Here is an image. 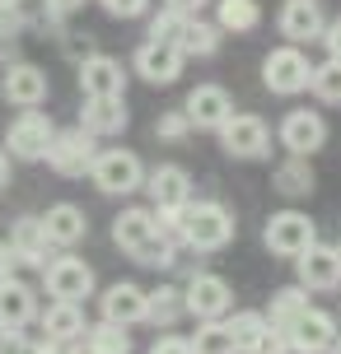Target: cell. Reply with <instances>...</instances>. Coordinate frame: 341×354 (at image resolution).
<instances>
[{"mask_svg": "<svg viewBox=\"0 0 341 354\" xmlns=\"http://www.w3.org/2000/svg\"><path fill=\"white\" fill-rule=\"evenodd\" d=\"M10 182V154H5V145H0V187Z\"/></svg>", "mask_w": 341, "mask_h": 354, "instance_id": "obj_46", "label": "cell"}, {"mask_svg": "<svg viewBox=\"0 0 341 354\" xmlns=\"http://www.w3.org/2000/svg\"><path fill=\"white\" fill-rule=\"evenodd\" d=\"M276 140L286 145V154H304V159H313V154L327 145V122L313 112V107H295V112L281 117Z\"/></svg>", "mask_w": 341, "mask_h": 354, "instance_id": "obj_11", "label": "cell"}, {"mask_svg": "<svg viewBox=\"0 0 341 354\" xmlns=\"http://www.w3.org/2000/svg\"><path fill=\"white\" fill-rule=\"evenodd\" d=\"M182 112H187L192 131H220V126L234 117V98H229L225 84H197L192 93H187Z\"/></svg>", "mask_w": 341, "mask_h": 354, "instance_id": "obj_17", "label": "cell"}, {"mask_svg": "<svg viewBox=\"0 0 341 354\" xmlns=\"http://www.w3.org/2000/svg\"><path fill=\"white\" fill-rule=\"evenodd\" d=\"M286 340H290V354H327L332 340H337V317L308 303L304 313L286 326Z\"/></svg>", "mask_w": 341, "mask_h": 354, "instance_id": "obj_13", "label": "cell"}, {"mask_svg": "<svg viewBox=\"0 0 341 354\" xmlns=\"http://www.w3.org/2000/svg\"><path fill=\"white\" fill-rule=\"evenodd\" d=\"M304 308H308V289H304V284H286V289H276V294H271V303L262 308V313H267L271 326H281V331H286Z\"/></svg>", "mask_w": 341, "mask_h": 354, "instance_id": "obj_31", "label": "cell"}, {"mask_svg": "<svg viewBox=\"0 0 341 354\" xmlns=\"http://www.w3.org/2000/svg\"><path fill=\"white\" fill-rule=\"evenodd\" d=\"M182 66H187V56L178 52V42H155V37H145L131 56V71L141 75L145 84H178Z\"/></svg>", "mask_w": 341, "mask_h": 354, "instance_id": "obj_12", "label": "cell"}, {"mask_svg": "<svg viewBox=\"0 0 341 354\" xmlns=\"http://www.w3.org/2000/svg\"><path fill=\"white\" fill-rule=\"evenodd\" d=\"M75 80H80V93L85 98H126V80L131 75L122 71L117 56L89 52L85 61H75Z\"/></svg>", "mask_w": 341, "mask_h": 354, "instance_id": "obj_9", "label": "cell"}, {"mask_svg": "<svg viewBox=\"0 0 341 354\" xmlns=\"http://www.w3.org/2000/svg\"><path fill=\"white\" fill-rule=\"evenodd\" d=\"M42 284H47V294L52 299H71V303H85L94 299V266L80 261V257H52V261L42 266Z\"/></svg>", "mask_w": 341, "mask_h": 354, "instance_id": "obj_10", "label": "cell"}, {"mask_svg": "<svg viewBox=\"0 0 341 354\" xmlns=\"http://www.w3.org/2000/svg\"><path fill=\"white\" fill-rule=\"evenodd\" d=\"M52 117L42 112V107H19V117L10 122V131H5V154L19 163H42V154H47V145H52Z\"/></svg>", "mask_w": 341, "mask_h": 354, "instance_id": "obj_6", "label": "cell"}, {"mask_svg": "<svg viewBox=\"0 0 341 354\" xmlns=\"http://www.w3.org/2000/svg\"><path fill=\"white\" fill-rule=\"evenodd\" d=\"M308 75H313V61H308L304 47H295V42L271 47V52L262 56V84H267L271 93H281V98L304 93V88H308Z\"/></svg>", "mask_w": 341, "mask_h": 354, "instance_id": "obj_4", "label": "cell"}, {"mask_svg": "<svg viewBox=\"0 0 341 354\" xmlns=\"http://www.w3.org/2000/svg\"><path fill=\"white\" fill-rule=\"evenodd\" d=\"M37 219H42V229L52 238V248H75V243L89 238V214L80 210L75 201H56V205H47V214H37Z\"/></svg>", "mask_w": 341, "mask_h": 354, "instance_id": "obj_22", "label": "cell"}, {"mask_svg": "<svg viewBox=\"0 0 341 354\" xmlns=\"http://www.w3.org/2000/svg\"><path fill=\"white\" fill-rule=\"evenodd\" d=\"M182 308L187 317L211 322V317H229L234 313V284L216 270H197L192 280L182 284Z\"/></svg>", "mask_w": 341, "mask_h": 354, "instance_id": "obj_8", "label": "cell"}, {"mask_svg": "<svg viewBox=\"0 0 341 354\" xmlns=\"http://www.w3.org/2000/svg\"><path fill=\"white\" fill-rule=\"evenodd\" d=\"M159 5H168V10H178V15H201V10H206V5H211V0H159Z\"/></svg>", "mask_w": 341, "mask_h": 354, "instance_id": "obj_44", "label": "cell"}, {"mask_svg": "<svg viewBox=\"0 0 341 354\" xmlns=\"http://www.w3.org/2000/svg\"><path fill=\"white\" fill-rule=\"evenodd\" d=\"M85 0H42V10H47V19H71L75 10H80Z\"/></svg>", "mask_w": 341, "mask_h": 354, "instance_id": "obj_43", "label": "cell"}, {"mask_svg": "<svg viewBox=\"0 0 341 354\" xmlns=\"http://www.w3.org/2000/svg\"><path fill=\"white\" fill-rule=\"evenodd\" d=\"M308 88H313V98H318V103H337L341 107V61H337V56H327V61L313 66Z\"/></svg>", "mask_w": 341, "mask_h": 354, "instance_id": "obj_34", "label": "cell"}, {"mask_svg": "<svg viewBox=\"0 0 341 354\" xmlns=\"http://www.w3.org/2000/svg\"><path fill=\"white\" fill-rule=\"evenodd\" d=\"M187 340H192V354H238V350H234L229 326H225V317L197 322V331H192Z\"/></svg>", "mask_w": 341, "mask_h": 354, "instance_id": "obj_32", "label": "cell"}, {"mask_svg": "<svg viewBox=\"0 0 341 354\" xmlns=\"http://www.w3.org/2000/svg\"><path fill=\"white\" fill-rule=\"evenodd\" d=\"M262 243H267L271 257L295 261L299 252H308L313 243H318V224H313L304 210H276L267 219V229H262Z\"/></svg>", "mask_w": 341, "mask_h": 354, "instance_id": "obj_5", "label": "cell"}, {"mask_svg": "<svg viewBox=\"0 0 341 354\" xmlns=\"http://www.w3.org/2000/svg\"><path fill=\"white\" fill-rule=\"evenodd\" d=\"M98 154V140H94L85 126H66V131H52V145L42 163L52 168L56 177H89V163Z\"/></svg>", "mask_w": 341, "mask_h": 354, "instance_id": "obj_3", "label": "cell"}, {"mask_svg": "<svg viewBox=\"0 0 341 354\" xmlns=\"http://www.w3.org/2000/svg\"><path fill=\"white\" fill-rule=\"evenodd\" d=\"M216 136H220V149H225L229 159L252 163V159H267L271 154V126L262 122L257 112H234Z\"/></svg>", "mask_w": 341, "mask_h": 354, "instance_id": "obj_7", "label": "cell"}, {"mask_svg": "<svg viewBox=\"0 0 341 354\" xmlns=\"http://www.w3.org/2000/svg\"><path fill=\"white\" fill-rule=\"evenodd\" d=\"M216 24L225 33H252L262 24V5L257 0H216Z\"/></svg>", "mask_w": 341, "mask_h": 354, "instance_id": "obj_30", "label": "cell"}, {"mask_svg": "<svg viewBox=\"0 0 341 354\" xmlns=\"http://www.w3.org/2000/svg\"><path fill=\"white\" fill-rule=\"evenodd\" d=\"M89 182L103 196H136L145 187V163L131 149H98L89 163Z\"/></svg>", "mask_w": 341, "mask_h": 354, "instance_id": "obj_2", "label": "cell"}, {"mask_svg": "<svg viewBox=\"0 0 341 354\" xmlns=\"http://www.w3.org/2000/svg\"><path fill=\"white\" fill-rule=\"evenodd\" d=\"M295 275L308 294H327V289H341V252L327 248V243H313L308 252L295 257Z\"/></svg>", "mask_w": 341, "mask_h": 354, "instance_id": "obj_16", "label": "cell"}, {"mask_svg": "<svg viewBox=\"0 0 341 354\" xmlns=\"http://www.w3.org/2000/svg\"><path fill=\"white\" fill-rule=\"evenodd\" d=\"M10 275H19V257L10 248V238H0V280H10Z\"/></svg>", "mask_w": 341, "mask_h": 354, "instance_id": "obj_42", "label": "cell"}, {"mask_svg": "<svg viewBox=\"0 0 341 354\" xmlns=\"http://www.w3.org/2000/svg\"><path fill=\"white\" fill-rule=\"evenodd\" d=\"M276 28H281L286 42H295V47L318 42L323 28H327L323 5H318V0H286V5H281V15H276Z\"/></svg>", "mask_w": 341, "mask_h": 354, "instance_id": "obj_18", "label": "cell"}, {"mask_svg": "<svg viewBox=\"0 0 341 354\" xmlns=\"http://www.w3.org/2000/svg\"><path fill=\"white\" fill-rule=\"evenodd\" d=\"M318 42L327 47V56H337V61H341V15H337V19H332V24L323 28V37H318Z\"/></svg>", "mask_w": 341, "mask_h": 354, "instance_id": "obj_41", "label": "cell"}, {"mask_svg": "<svg viewBox=\"0 0 341 354\" xmlns=\"http://www.w3.org/2000/svg\"><path fill=\"white\" fill-rule=\"evenodd\" d=\"M94 140H112V136H122L126 126H131V112H126V98H85L80 107V122Z\"/></svg>", "mask_w": 341, "mask_h": 354, "instance_id": "obj_20", "label": "cell"}, {"mask_svg": "<svg viewBox=\"0 0 341 354\" xmlns=\"http://www.w3.org/2000/svg\"><path fill=\"white\" fill-rule=\"evenodd\" d=\"M85 345H89V354H136L131 326H122V322H103V317L85 326Z\"/></svg>", "mask_w": 341, "mask_h": 354, "instance_id": "obj_29", "label": "cell"}, {"mask_svg": "<svg viewBox=\"0 0 341 354\" xmlns=\"http://www.w3.org/2000/svg\"><path fill=\"white\" fill-rule=\"evenodd\" d=\"M182 24H187V15H178V10H168V5H164L159 15L150 19V37H155V42H178Z\"/></svg>", "mask_w": 341, "mask_h": 354, "instance_id": "obj_36", "label": "cell"}, {"mask_svg": "<svg viewBox=\"0 0 341 354\" xmlns=\"http://www.w3.org/2000/svg\"><path fill=\"white\" fill-rule=\"evenodd\" d=\"M61 354H89V345H85V336H80V340H66V345H61Z\"/></svg>", "mask_w": 341, "mask_h": 354, "instance_id": "obj_45", "label": "cell"}, {"mask_svg": "<svg viewBox=\"0 0 341 354\" xmlns=\"http://www.w3.org/2000/svg\"><path fill=\"white\" fill-rule=\"evenodd\" d=\"M47 93H52V80L33 61H15L0 75V98L10 107H37V103H47Z\"/></svg>", "mask_w": 341, "mask_h": 354, "instance_id": "obj_14", "label": "cell"}, {"mask_svg": "<svg viewBox=\"0 0 341 354\" xmlns=\"http://www.w3.org/2000/svg\"><path fill=\"white\" fill-rule=\"evenodd\" d=\"M159 233V210L155 205H126L117 219H112V243L131 257V252L141 248L145 238H155Z\"/></svg>", "mask_w": 341, "mask_h": 354, "instance_id": "obj_25", "label": "cell"}, {"mask_svg": "<svg viewBox=\"0 0 341 354\" xmlns=\"http://www.w3.org/2000/svg\"><path fill=\"white\" fill-rule=\"evenodd\" d=\"M145 196L155 210H182L192 201V173L182 163H159V168H145Z\"/></svg>", "mask_w": 341, "mask_h": 354, "instance_id": "obj_15", "label": "cell"}, {"mask_svg": "<svg viewBox=\"0 0 341 354\" xmlns=\"http://www.w3.org/2000/svg\"><path fill=\"white\" fill-rule=\"evenodd\" d=\"M182 317H187V308H182V289H178V284L145 289V322H150V326L168 331V326H178Z\"/></svg>", "mask_w": 341, "mask_h": 354, "instance_id": "obj_27", "label": "cell"}, {"mask_svg": "<svg viewBox=\"0 0 341 354\" xmlns=\"http://www.w3.org/2000/svg\"><path fill=\"white\" fill-rule=\"evenodd\" d=\"M220 42H225V28L220 24H211V19H201V15H192L187 24H182V33H178V52L192 61H206V56H216L220 52Z\"/></svg>", "mask_w": 341, "mask_h": 354, "instance_id": "obj_26", "label": "cell"}, {"mask_svg": "<svg viewBox=\"0 0 341 354\" xmlns=\"http://www.w3.org/2000/svg\"><path fill=\"white\" fill-rule=\"evenodd\" d=\"M337 252H341V243H337Z\"/></svg>", "mask_w": 341, "mask_h": 354, "instance_id": "obj_48", "label": "cell"}, {"mask_svg": "<svg viewBox=\"0 0 341 354\" xmlns=\"http://www.w3.org/2000/svg\"><path fill=\"white\" fill-rule=\"evenodd\" d=\"M24 345H28V336L0 322V354H24Z\"/></svg>", "mask_w": 341, "mask_h": 354, "instance_id": "obj_40", "label": "cell"}, {"mask_svg": "<svg viewBox=\"0 0 341 354\" xmlns=\"http://www.w3.org/2000/svg\"><path fill=\"white\" fill-rule=\"evenodd\" d=\"M155 136H159L164 145H182L187 136H192V122H187V112H182V107H168L159 122H155Z\"/></svg>", "mask_w": 341, "mask_h": 354, "instance_id": "obj_35", "label": "cell"}, {"mask_svg": "<svg viewBox=\"0 0 341 354\" xmlns=\"http://www.w3.org/2000/svg\"><path fill=\"white\" fill-rule=\"evenodd\" d=\"M0 322L15 331H28L37 322V289L28 280H19V275L0 280Z\"/></svg>", "mask_w": 341, "mask_h": 354, "instance_id": "obj_24", "label": "cell"}, {"mask_svg": "<svg viewBox=\"0 0 341 354\" xmlns=\"http://www.w3.org/2000/svg\"><path fill=\"white\" fill-rule=\"evenodd\" d=\"M10 248H15L19 266H33V270H42V266L52 261V252H56L37 214H19V219H15V229H10Z\"/></svg>", "mask_w": 341, "mask_h": 354, "instance_id": "obj_19", "label": "cell"}, {"mask_svg": "<svg viewBox=\"0 0 341 354\" xmlns=\"http://www.w3.org/2000/svg\"><path fill=\"white\" fill-rule=\"evenodd\" d=\"M313 163L304 159V154H290L286 163H276V173H271V187L281 196H290V201H304V196H313Z\"/></svg>", "mask_w": 341, "mask_h": 354, "instance_id": "obj_28", "label": "cell"}, {"mask_svg": "<svg viewBox=\"0 0 341 354\" xmlns=\"http://www.w3.org/2000/svg\"><path fill=\"white\" fill-rule=\"evenodd\" d=\"M150 354H192V340L187 336H155Z\"/></svg>", "mask_w": 341, "mask_h": 354, "instance_id": "obj_39", "label": "cell"}, {"mask_svg": "<svg viewBox=\"0 0 341 354\" xmlns=\"http://www.w3.org/2000/svg\"><path fill=\"white\" fill-rule=\"evenodd\" d=\"M98 317L103 322H122V326H136L145 322V289L136 280H117L98 294Z\"/></svg>", "mask_w": 341, "mask_h": 354, "instance_id": "obj_21", "label": "cell"}, {"mask_svg": "<svg viewBox=\"0 0 341 354\" xmlns=\"http://www.w3.org/2000/svg\"><path fill=\"white\" fill-rule=\"evenodd\" d=\"M238 233V219L225 201H187L178 210V238L187 252H225Z\"/></svg>", "mask_w": 341, "mask_h": 354, "instance_id": "obj_1", "label": "cell"}, {"mask_svg": "<svg viewBox=\"0 0 341 354\" xmlns=\"http://www.w3.org/2000/svg\"><path fill=\"white\" fill-rule=\"evenodd\" d=\"M327 354H341V331H337V340H332V350H327Z\"/></svg>", "mask_w": 341, "mask_h": 354, "instance_id": "obj_47", "label": "cell"}, {"mask_svg": "<svg viewBox=\"0 0 341 354\" xmlns=\"http://www.w3.org/2000/svg\"><path fill=\"white\" fill-rule=\"evenodd\" d=\"M85 303H71V299H52L47 308H37V331L47 340H80L85 336Z\"/></svg>", "mask_w": 341, "mask_h": 354, "instance_id": "obj_23", "label": "cell"}, {"mask_svg": "<svg viewBox=\"0 0 341 354\" xmlns=\"http://www.w3.org/2000/svg\"><path fill=\"white\" fill-rule=\"evenodd\" d=\"M243 354H290V340H286V331H281V326H271V322H267V331L252 340Z\"/></svg>", "mask_w": 341, "mask_h": 354, "instance_id": "obj_37", "label": "cell"}, {"mask_svg": "<svg viewBox=\"0 0 341 354\" xmlns=\"http://www.w3.org/2000/svg\"><path fill=\"white\" fill-rule=\"evenodd\" d=\"M103 5V15L112 19H141L145 10H150V0H98Z\"/></svg>", "mask_w": 341, "mask_h": 354, "instance_id": "obj_38", "label": "cell"}, {"mask_svg": "<svg viewBox=\"0 0 341 354\" xmlns=\"http://www.w3.org/2000/svg\"><path fill=\"white\" fill-rule=\"evenodd\" d=\"M225 326H229V336H234V350L243 354L252 340L267 331V313H262V308H238V313L225 317Z\"/></svg>", "mask_w": 341, "mask_h": 354, "instance_id": "obj_33", "label": "cell"}]
</instances>
